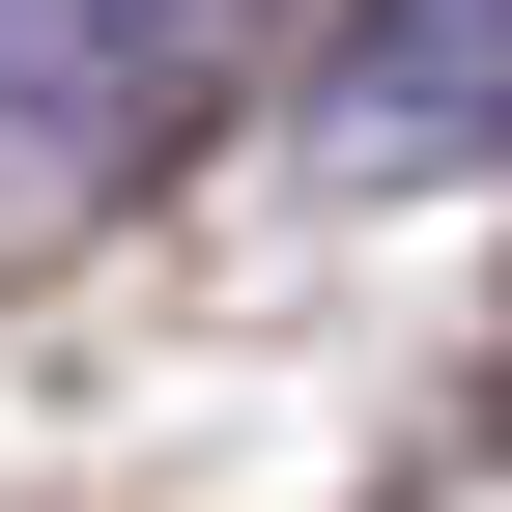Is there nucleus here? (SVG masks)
<instances>
[{
    "mask_svg": "<svg viewBox=\"0 0 512 512\" xmlns=\"http://www.w3.org/2000/svg\"><path fill=\"white\" fill-rule=\"evenodd\" d=\"M313 171H342V200L512 171V0H342V29H313Z\"/></svg>",
    "mask_w": 512,
    "mask_h": 512,
    "instance_id": "obj_1",
    "label": "nucleus"
},
{
    "mask_svg": "<svg viewBox=\"0 0 512 512\" xmlns=\"http://www.w3.org/2000/svg\"><path fill=\"white\" fill-rule=\"evenodd\" d=\"M171 0H0V114H114Z\"/></svg>",
    "mask_w": 512,
    "mask_h": 512,
    "instance_id": "obj_2",
    "label": "nucleus"
}]
</instances>
